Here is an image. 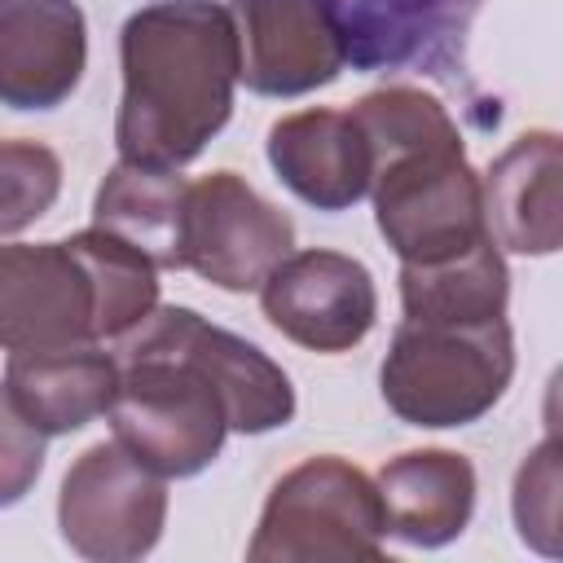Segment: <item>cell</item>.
<instances>
[{"label": "cell", "mask_w": 563, "mask_h": 563, "mask_svg": "<svg viewBox=\"0 0 563 563\" xmlns=\"http://www.w3.org/2000/svg\"><path fill=\"white\" fill-rule=\"evenodd\" d=\"M374 488L387 532L422 550L462 537L475 510V466L449 449H413L391 457Z\"/></svg>", "instance_id": "cell-15"}, {"label": "cell", "mask_w": 563, "mask_h": 563, "mask_svg": "<svg viewBox=\"0 0 563 563\" xmlns=\"http://www.w3.org/2000/svg\"><path fill=\"white\" fill-rule=\"evenodd\" d=\"M506 260L493 238L475 242L466 255L444 264H405L400 303L413 321H488L506 317Z\"/></svg>", "instance_id": "cell-17"}, {"label": "cell", "mask_w": 563, "mask_h": 563, "mask_svg": "<svg viewBox=\"0 0 563 563\" xmlns=\"http://www.w3.org/2000/svg\"><path fill=\"white\" fill-rule=\"evenodd\" d=\"M114 440L163 479L207 471L229 431L260 435L295 418V387L255 343L194 308H150L114 347Z\"/></svg>", "instance_id": "cell-1"}, {"label": "cell", "mask_w": 563, "mask_h": 563, "mask_svg": "<svg viewBox=\"0 0 563 563\" xmlns=\"http://www.w3.org/2000/svg\"><path fill=\"white\" fill-rule=\"evenodd\" d=\"M383 501L374 479L334 457H308L264 501L260 528L246 545L255 563H356L383 559Z\"/></svg>", "instance_id": "cell-5"}, {"label": "cell", "mask_w": 563, "mask_h": 563, "mask_svg": "<svg viewBox=\"0 0 563 563\" xmlns=\"http://www.w3.org/2000/svg\"><path fill=\"white\" fill-rule=\"evenodd\" d=\"M268 163L317 211H343L369 194V145L347 110H299L268 128Z\"/></svg>", "instance_id": "cell-13"}, {"label": "cell", "mask_w": 563, "mask_h": 563, "mask_svg": "<svg viewBox=\"0 0 563 563\" xmlns=\"http://www.w3.org/2000/svg\"><path fill=\"white\" fill-rule=\"evenodd\" d=\"M88 26L75 0H0V106L53 110L84 75Z\"/></svg>", "instance_id": "cell-11"}, {"label": "cell", "mask_w": 563, "mask_h": 563, "mask_svg": "<svg viewBox=\"0 0 563 563\" xmlns=\"http://www.w3.org/2000/svg\"><path fill=\"white\" fill-rule=\"evenodd\" d=\"M515 374L506 317L488 321H413L391 334L378 369L383 400L409 427H466L484 418Z\"/></svg>", "instance_id": "cell-4"}, {"label": "cell", "mask_w": 563, "mask_h": 563, "mask_svg": "<svg viewBox=\"0 0 563 563\" xmlns=\"http://www.w3.org/2000/svg\"><path fill=\"white\" fill-rule=\"evenodd\" d=\"M62 194V158L40 141H0V238L35 224Z\"/></svg>", "instance_id": "cell-20"}, {"label": "cell", "mask_w": 563, "mask_h": 563, "mask_svg": "<svg viewBox=\"0 0 563 563\" xmlns=\"http://www.w3.org/2000/svg\"><path fill=\"white\" fill-rule=\"evenodd\" d=\"M4 391L35 431L70 435L110 409L119 391V361L92 339L18 347L4 365Z\"/></svg>", "instance_id": "cell-12"}, {"label": "cell", "mask_w": 563, "mask_h": 563, "mask_svg": "<svg viewBox=\"0 0 563 563\" xmlns=\"http://www.w3.org/2000/svg\"><path fill=\"white\" fill-rule=\"evenodd\" d=\"M238 79L260 97H299L343 70V44L321 0H233Z\"/></svg>", "instance_id": "cell-9"}, {"label": "cell", "mask_w": 563, "mask_h": 563, "mask_svg": "<svg viewBox=\"0 0 563 563\" xmlns=\"http://www.w3.org/2000/svg\"><path fill=\"white\" fill-rule=\"evenodd\" d=\"M347 114L369 145L378 233L405 264H444L488 238L479 176L466 167L457 123L431 92L391 84Z\"/></svg>", "instance_id": "cell-3"}, {"label": "cell", "mask_w": 563, "mask_h": 563, "mask_svg": "<svg viewBox=\"0 0 563 563\" xmlns=\"http://www.w3.org/2000/svg\"><path fill=\"white\" fill-rule=\"evenodd\" d=\"M189 180L176 167L119 163L106 172L92 216L97 229L136 246L154 268H180V224H185Z\"/></svg>", "instance_id": "cell-16"}, {"label": "cell", "mask_w": 563, "mask_h": 563, "mask_svg": "<svg viewBox=\"0 0 563 563\" xmlns=\"http://www.w3.org/2000/svg\"><path fill=\"white\" fill-rule=\"evenodd\" d=\"M295 224L282 207L260 198L238 172H211L185 194L180 268L220 290H255L268 268L290 255Z\"/></svg>", "instance_id": "cell-7"}, {"label": "cell", "mask_w": 563, "mask_h": 563, "mask_svg": "<svg viewBox=\"0 0 563 563\" xmlns=\"http://www.w3.org/2000/svg\"><path fill=\"white\" fill-rule=\"evenodd\" d=\"M44 471V431H35L0 387V510L22 501Z\"/></svg>", "instance_id": "cell-22"}, {"label": "cell", "mask_w": 563, "mask_h": 563, "mask_svg": "<svg viewBox=\"0 0 563 563\" xmlns=\"http://www.w3.org/2000/svg\"><path fill=\"white\" fill-rule=\"evenodd\" d=\"M92 282V339L128 334L158 303V268L106 229H84L66 238Z\"/></svg>", "instance_id": "cell-18"}, {"label": "cell", "mask_w": 563, "mask_h": 563, "mask_svg": "<svg viewBox=\"0 0 563 563\" xmlns=\"http://www.w3.org/2000/svg\"><path fill=\"white\" fill-rule=\"evenodd\" d=\"M167 519L163 475L132 457L119 440L92 444L62 479L57 523L75 554L128 563L158 545Z\"/></svg>", "instance_id": "cell-6"}, {"label": "cell", "mask_w": 563, "mask_h": 563, "mask_svg": "<svg viewBox=\"0 0 563 563\" xmlns=\"http://www.w3.org/2000/svg\"><path fill=\"white\" fill-rule=\"evenodd\" d=\"M119 57V158L145 167H180L198 158L233 114L238 31L229 4L154 0L123 22Z\"/></svg>", "instance_id": "cell-2"}, {"label": "cell", "mask_w": 563, "mask_h": 563, "mask_svg": "<svg viewBox=\"0 0 563 563\" xmlns=\"http://www.w3.org/2000/svg\"><path fill=\"white\" fill-rule=\"evenodd\" d=\"M444 0H321L330 13L343 57L361 66L405 62L422 40V18Z\"/></svg>", "instance_id": "cell-19"}, {"label": "cell", "mask_w": 563, "mask_h": 563, "mask_svg": "<svg viewBox=\"0 0 563 563\" xmlns=\"http://www.w3.org/2000/svg\"><path fill=\"white\" fill-rule=\"evenodd\" d=\"M264 317L308 352L356 347L378 317L374 277L339 251H290L260 282Z\"/></svg>", "instance_id": "cell-8"}, {"label": "cell", "mask_w": 563, "mask_h": 563, "mask_svg": "<svg viewBox=\"0 0 563 563\" xmlns=\"http://www.w3.org/2000/svg\"><path fill=\"white\" fill-rule=\"evenodd\" d=\"M563 150L554 132H523L479 180L488 238L519 255H550L563 238Z\"/></svg>", "instance_id": "cell-14"}, {"label": "cell", "mask_w": 563, "mask_h": 563, "mask_svg": "<svg viewBox=\"0 0 563 563\" xmlns=\"http://www.w3.org/2000/svg\"><path fill=\"white\" fill-rule=\"evenodd\" d=\"M515 523L528 545L559 554V444L554 435L528 453L515 479Z\"/></svg>", "instance_id": "cell-21"}, {"label": "cell", "mask_w": 563, "mask_h": 563, "mask_svg": "<svg viewBox=\"0 0 563 563\" xmlns=\"http://www.w3.org/2000/svg\"><path fill=\"white\" fill-rule=\"evenodd\" d=\"M92 339V282L70 242L0 246V352Z\"/></svg>", "instance_id": "cell-10"}]
</instances>
